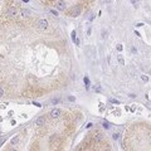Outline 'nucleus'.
<instances>
[{
  "instance_id": "8",
  "label": "nucleus",
  "mask_w": 151,
  "mask_h": 151,
  "mask_svg": "<svg viewBox=\"0 0 151 151\" xmlns=\"http://www.w3.org/2000/svg\"><path fill=\"white\" fill-rule=\"evenodd\" d=\"M117 59H118V62H120L121 66H125V60H123V57L122 56H117Z\"/></svg>"
},
{
  "instance_id": "6",
  "label": "nucleus",
  "mask_w": 151,
  "mask_h": 151,
  "mask_svg": "<svg viewBox=\"0 0 151 151\" xmlns=\"http://www.w3.org/2000/svg\"><path fill=\"white\" fill-rule=\"evenodd\" d=\"M56 6L58 10H60V12H64L66 10V4H64L62 0H58V1H56Z\"/></svg>"
},
{
  "instance_id": "19",
  "label": "nucleus",
  "mask_w": 151,
  "mask_h": 151,
  "mask_svg": "<svg viewBox=\"0 0 151 151\" xmlns=\"http://www.w3.org/2000/svg\"><path fill=\"white\" fill-rule=\"evenodd\" d=\"M117 50L121 52V50H122V45H117Z\"/></svg>"
},
{
  "instance_id": "12",
  "label": "nucleus",
  "mask_w": 151,
  "mask_h": 151,
  "mask_svg": "<svg viewBox=\"0 0 151 151\" xmlns=\"http://www.w3.org/2000/svg\"><path fill=\"white\" fill-rule=\"evenodd\" d=\"M141 79H142L144 82H147V81H149V77H147L146 74H142V76H141Z\"/></svg>"
},
{
  "instance_id": "22",
  "label": "nucleus",
  "mask_w": 151,
  "mask_h": 151,
  "mask_svg": "<svg viewBox=\"0 0 151 151\" xmlns=\"http://www.w3.org/2000/svg\"><path fill=\"white\" fill-rule=\"evenodd\" d=\"M86 127H87V128H91V127H92V123H88V125L86 126Z\"/></svg>"
},
{
  "instance_id": "20",
  "label": "nucleus",
  "mask_w": 151,
  "mask_h": 151,
  "mask_svg": "<svg viewBox=\"0 0 151 151\" xmlns=\"http://www.w3.org/2000/svg\"><path fill=\"white\" fill-rule=\"evenodd\" d=\"M58 102H59V100H57V98H56V100H53V101H52V103H54V105H56V103H58Z\"/></svg>"
},
{
  "instance_id": "13",
  "label": "nucleus",
  "mask_w": 151,
  "mask_h": 151,
  "mask_svg": "<svg viewBox=\"0 0 151 151\" xmlns=\"http://www.w3.org/2000/svg\"><path fill=\"white\" fill-rule=\"evenodd\" d=\"M107 34H108V33H107V30H105V29H103V30H102V38H103V39H105V38H107Z\"/></svg>"
},
{
  "instance_id": "7",
  "label": "nucleus",
  "mask_w": 151,
  "mask_h": 151,
  "mask_svg": "<svg viewBox=\"0 0 151 151\" xmlns=\"http://www.w3.org/2000/svg\"><path fill=\"white\" fill-rule=\"evenodd\" d=\"M21 14H23L24 16H25V15H27V16H30V15H31V12H30V10H27V9H25V10H23V12H21Z\"/></svg>"
},
{
  "instance_id": "4",
  "label": "nucleus",
  "mask_w": 151,
  "mask_h": 151,
  "mask_svg": "<svg viewBox=\"0 0 151 151\" xmlns=\"http://www.w3.org/2000/svg\"><path fill=\"white\" fill-rule=\"evenodd\" d=\"M60 115H62V111L59 108H54V110L50 111V117L52 118H59Z\"/></svg>"
},
{
  "instance_id": "3",
  "label": "nucleus",
  "mask_w": 151,
  "mask_h": 151,
  "mask_svg": "<svg viewBox=\"0 0 151 151\" xmlns=\"http://www.w3.org/2000/svg\"><path fill=\"white\" fill-rule=\"evenodd\" d=\"M38 27H39V29H42V30H45V29L48 28V21H47L45 19H40V20L38 21Z\"/></svg>"
},
{
  "instance_id": "17",
  "label": "nucleus",
  "mask_w": 151,
  "mask_h": 151,
  "mask_svg": "<svg viewBox=\"0 0 151 151\" xmlns=\"http://www.w3.org/2000/svg\"><path fill=\"white\" fill-rule=\"evenodd\" d=\"M131 3H132V4H134V6L136 8V6H137V3H138V1H137V0H131Z\"/></svg>"
},
{
  "instance_id": "10",
  "label": "nucleus",
  "mask_w": 151,
  "mask_h": 151,
  "mask_svg": "<svg viewBox=\"0 0 151 151\" xmlns=\"http://www.w3.org/2000/svg\"><path fill=\"white\" fill-rule=\"evenodd\" d=\"M18 142H19V136H16V137H14V138L12 140V144H13V145H16Z\"/></svg>"
},
{
  "instance_id": "5",
  "label": "nucleus",
  "mask_w": 151,
  "mask_h": 151,
  "mask_svg": "<svg viewBox=\"0 0 151 151\" xmlns=\"http://www.w3.org/2000/svg\"><path fill=\"white\" fill-rule=\"evenodd\" d=\"M6 13L10 15V16H15L16 15V8L15 6H13V5H10V6H8V10H6Z\"/></svg>"
},
{
  "instance_id": "14",
  "label": "nucleus",
  "mask_w": 151,
  "mask_h": 151,
  "mask_svg": "<svg viewBox=\"0 0 151 151\" xmlns=\"http://www.w3.org/2000/svg\"><path fill=\"white\" fill-rule=\"evenodd\" d=\"M76 35H77V34H76V30H73L72 31V40L73 42H76V39H77V38H76Z\"/></svg>"
},
{
  "instance_id": "23",
  "label": "nucleus",
  "mask_w": 151,
  "mask_h": 151,
  "mask_svg": "<svg viewBox=\"0 0 151 151\" xmlns=\"http://www.w3.org/2000/svg\"><path fill=\"white\" fill-rule=\"evenodd\" d=\"M23 1H24V3H27V1H29V0H23Z\"/></svg>"
},
{
  "instance_id": "16",
  "label": "nucleus",
  "mask_w": 151,
  "mask_h": 151,
  "mask_svg": "<svg viewBox=\"0 0 151 151\" xmlns=\"http://www.w3.org/2000/svg\"><path fill=\"white\" fill-rule=\"evenodd\" d=\"M50 13H52L53 15H56V16L58 15V12H57V10H54V9H52V10H50Z\"/></svg>"
},
{
  "instance_id": "1",
  "label": "nucleus",
  "mask_w": 151,
  "mask_h": 151,
  "mask_svg": "<svg viewBox=\"0 0 151 151\" xmlns=\"http://www.w3.org/2000/svg\"><path fill=\"white\" fill-rule=\"evenodd\" d=\"M79 14H81V6L79 5H76V6H73L69 10V15L71 16H78Z\"/></svg>"
},
{
  "instance_id": "2",
  "label": "nucleus",
  "mask_w": 151,
  "mask_h": 151,
  "mask_svg": "<svg viewBox=\"0 0 151 151\" xmlns=\"http://www.w3.org/2000/svg\"><path fill=\"white\" fill-rule=\"evenodd\" d=\"M45 122H47L45 117H44V116H40V117H38L37 120H35V126H38V127L44 126V125H45Z\"/></svg>"
},
{
  "instance_id": "9",
  "label": "nucleus",
  "mask_w": 151,
  "mask_h": 151,
  "mask_svg": "<svg viewBox=\"0 0 151 151\" xmlns=\"http://www.w3.org/2000/svg\"><path fill=\"white\" fill-rule=\"evenodd\" d=\"M112 138H113V140H118V138H120V132H115V134H112Z\"/></svg>"
},
{
  "instance_id": "21",
  "label": "nucleus",
  "mask_w": 151,
  "mask_h": 151,
  "mask_svg": "<svg viewBox=\"0 0 151 151\" xmlns=\"http://www.w3.org/2000/svg\"><path fill=\"white\" fill-rule=\"evenodd\" d=\"M112 103H116V105H118V103H120V102H118L117 100H112Z\"/></svg>"
},
{
  "instance_id": "18",
  "label": "nucleus",
  "mask_w": 151,
  "mask_h": 151,
  "mask_svg": "<svg viewBox=\"0 0 151 151\" xmlns=\"http://www.w3.org/2000/svg\"><path fill=\"white\" fill-rule=\"evenodd\" d=\"M0 94H1V97H4V88L1 87V90H0Z\"/></svg>"
},
{
  "instance_id": "15",
  "label": "nucleus",
  "mask_w": 151,
  "mask_h": 151,
  "mask_svg": "<svg viewBox=\"0 0 151 151\" xmlns=\"http://www.w3.org/2000/svg\"><path fill=\"white\" fill-rule=\"evenodd\" d=\"M83 81H84V84L87 86V88H88V84H90V79H88L87 77H84V79H83Z\"/></svg>"
},
{
  "instance_id": "11",
  "label": "nucleus",
  "mask_w": 151,
  "mask_h": 151,
  "mask_svg": "<svg viewBox=\"0 0 151 151\" xmlns=\"http://www.w3.org/2000/svg\"><path fill=\"white\" fill-rule=\"evenodd\" d=\"M103 127L106 128V130H110V128H111V126H110V123H108V122H107V121H105V122H103Z\"/></svg>"
}]
</instances>
